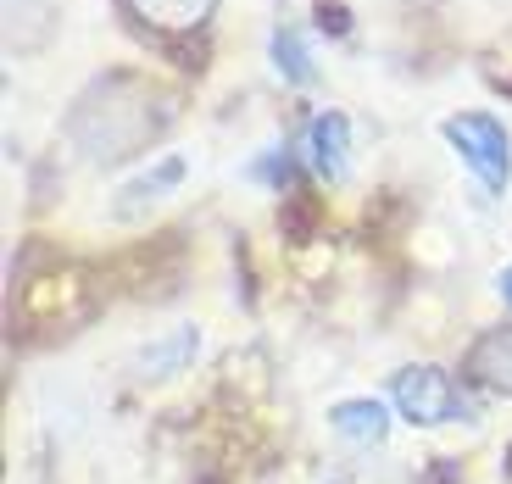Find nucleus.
<instances>
[{
  "label": "nucleus",
  "instance_id": "f257e3e1",
  "mask_svg": "<svg viewBox=\"0 0 512 484\" xmlns=\"http://www.w3.org/2000/svg\"><path fill=\"white\" fill-rule=\"evenodd\" d=\"M440 134H446V145L457 151V162L485 184V195L512 190V140L490 112H451L446 123H440Z\"/></svg>",
  "mask_w": 512,
  "mask_h": 484
},
{
  "label": "nucleus",
  "instance_id": "f03ea898",
  "mask_svg": "<svg viewBox=\"0 0 512 484\" xmlns=\"http://www.w3.org/2000/svg\"><path fill=\"white\" fill-rule=\"evenodd\" d=\"M390 407H396L412 429H440V423L468 418L462 390L451 384L446 368H435V362H412V368H401L396 379H390Z\"/></svg>",
  "mask_w": 512,
  "mask_h": 484
},
{
  "label": "nucleus",
  "instance_id": "7ed1b4c3",
  "mask_svg": "<svg viewBox=\"0 0 512 484\" xmlns=\"http://www.w3.org/2000/svg\"><path fill=\"white\" fill-rule=\"evenodd\" d=\"M307 162L318 179L340 184L351 173V117L340 106H323L318 117L307 123Z\"/></svg>",
  "mask_w": 512,
  "mask_h": 484
},
{
  "label": "nucleus",
  "instance_id": "20e7f679",
  "mask_svg": "<svg viewBox=\"0 0 512 484\" xmlns=\"http://www.w3.org/2000/svg\"><path fill=\"white\" fill-rule=\"evenodd\" d=\"M329 429L351 446H379L384 434H390V401L379 395H346V401H334L329 407Z\"/></svg>",
  "mask_w": 512,
  "mask_h": 484
},
{
  "label": "nucleus",
  "instance_id": "39448f33",
  "mask_svg": "<svg viewBox=\"0 0 512 484\" xmlns=\"http://www.w3.org/2000/svg\"><path fill=\"white\" fill-rule=\"evenodd\" d=\"M268 51H273V67H279V78H284V84H295V90H307L312 78H318V62H312V51H307V39H301V28H273Z\"/></svg>",
  "mask_w": 512,
  "mask_h": 484
},
{
  "label": "nucleus",
  "instance_id": "423d86ee",
  "mask_svg": "<svg viewBox=\"0 0 512 484\" xmlns=\"http://www.w3.org/2000/svg\"><path fill=\"white\" fill-rule=\"evenodd\" d=\"M195 345H201V334H195V329H173L167 340L145 345L140 357H134V368H140L145 379H151V373H173V368H184V362H190Z\"/></svg>",
  "mask_w": 512,
  "mask_h": 484
},
{
  "label": "nucleus",
  "instance_id": "0eeeda50",
  "mask_svg": "<svg viewBox=\"0 0 512 484\" xmlns=\"http://www.w3.org/2000/svg\"><path fill=\"white\" fill-rule=\"evenodd\" d=\"M474 373L496 390H512V329H496L474 345Z\"/></svg>",
  "mask_w": 512,
  "mask_h": 484
},
{
  "label": "nucleus",
  "instance_id": "6e6552de",
  "mask_svg": "<svg viewBox=\"0 0 512 484\" xmlns=\"http://www.w3.org/2000/svg\"><path fill=\"white\" fill-rule=\"evenodd\" d=\"M179 179H184V156H162V162H156L151 173H140V179L128 184V195L117 201V212H134V206H140L145 195H167Z\"/></svg>",
  "mask_w": 512,
  "mask_h": 484
},
{
  "label": "nucleus",
  "instance_id": "1a4fd4ad",
  "mask_svg": "<svg viewBox=\"0 0 512 484\" xmlns=\"http://www.w3.org/2000/svg\"><path fill=\"white\" fill-rule=\"evenodd\" d=\"M134 6H140L145 17H151V23H201L206 12H212V0H134Z\"/></svg>",
  "mask_w": 512,
  "mask_h": 484
},
{
  "label": "nucleus",
  "instance_id": "9d476101",
  "mask_svg": "<svg viewBox=\"0 0 512 484\" xmlns=\"http://www.w3.org/2000/svg\"><path fill=\"white\" fill-rule=\"evenodd\" d=\"M496 295H501V301H507V306H512V262H507V268H501V273H496Z\"/></svg>",
  "mask_w": 512,
  "mask_h": 484
}]
</instances>
